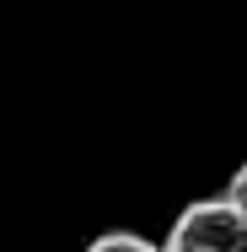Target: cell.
<instances>
[{
    "label": "cell",
    "mask_w": 247,
    "mask_h": 252,
    "mask_svg": "<svg viewBox=\"0 0 247 252\" xmlns=\"http://www.w3.org/2000/svg\"><path fill=\"white\" fill-rule=\"evenodd\" d=\"M156 252H247V220L220 193L194 199L172 215V225L156 242Z\"/></svg>",
    "instance_id": "1"
},
{
    "label": "cell",
    "mask_w": 247,
    "mask_h": 252,
    "mask_svg": "<svg viewBox=\"0 0 247 252\" xmlns=\"http://www.w3.org/2000/svg\"><path fill=\"white\" fill-rule=\"evenodd\" d=\"M81 252H156V242L140 236V231H102V236H92Z\"/></svg>",
    "instance_id": "2"
},
{
    "label": "cell",
    "mask_w": 247,
    "mask_h": 252,
    "mask_svg": "<svg viewBox=\"0 0 247 252\" xmlns=\"http://www.w3.org/2000/svg\"><path fill=\"white\" fill-rule=\"evenodd\" d=\"M220 199H226V204H231V209H237V215L247 220V161L237 166V172H231V177H226V188H220Z\"/></svg>",
    "instance_id": "3"
}]
</instances>
